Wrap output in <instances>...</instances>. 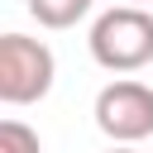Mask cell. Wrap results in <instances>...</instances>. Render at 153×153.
Masks as SVG:
<instances>
[{"instance_id":"cell-1","label":"cell","mask_w":153,"mask_h":153,"mask_svg":"<svg viewBox=\"0 0 153 153\" xmlns=\"http://www.w3.org/2000/svg\"><path fill=\"white\" fill-rule=\"evenodd\" d=\"M91 57L105 72H139L153 62V14L143 5H115L91 24Z\"/></svg>"},{"instance_id":"cell-2","label":"cell","mask_w":153,"mask_h":153,"mask_svg":"<svg viewBox=\"0 0 153 153\" xmlns=\"http://www.w3.org/2000/svg\"><path fill=\"white\" fill-rule=\"evenodd\" d=\"M57 62L43 38L29 33H5L0 38V100L5 105H33L53 91Z\"/></svg>"},{"instance_id":"cell-3","label":"cell","mask_w":153,"mask_h":153,"mask_svg":"<svg viewBox=\"0 0 153 153\" xmlns=\"http://www.w3.org/2000/svg\"><path fill=\"white\" fill-rule=\"evenodd\" d=\"M96 129L110 143H143L153 134V86L120 76L96 96Z\"/></svg>"},{"instance_id":"cell-4","label":"cell","mask_w":153,"mask_h":153,"mask_svg":"<svg viewBox=\"0 0 153 153\" xmlns=\"http://www.w3.org/2000/svg\"><path fill=\"white\" fill-rule=\"evenodd\" d=\"M96 0H29V14L43 24V29H72L91 14Z\"/></svg>"},{"instance_id":"cell-5","label":"cell","mask_w":153,"mask_h":153,"mask_svg":"<svg viewBox=\"0 0 153 153\" xmlns=\"http://www.w3.org/2000/svg\"><path fill=\"white\" fill-rule=\"evenodd\" d=\"M0 153H43V139L24 120H5L0 124Z\"/></svg>"},{"instance_id":"cell-6","label":"cell","mask_w":153,"mask_h":153,"mask_svg":"<svg viewBox=\"0 0 153 153\" xmlns=\"http://www.w3.org/2000/svg\"><path fill=\"white\" fill-rule=\"evenodd\" d=\"M110 153H139L134 143H110Z\"/></svg>"},{"instance_id":"cell-7","label":"cell","mask_w":153,"mask_h":153,"mask_svg":"<svg viewBox=\"0 0 153 153\" xmlns=\"http://www.w3.org/2000/svg\"><path fill=\"white\" fill-rule=\"evenodd\" d=\"M134 5H143V0H134Z\"/></svg>"}]
</instances>
